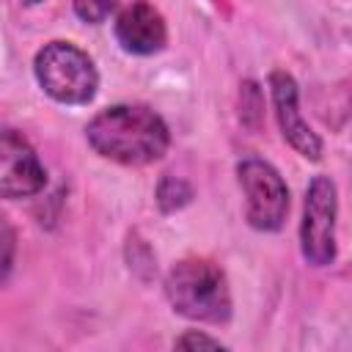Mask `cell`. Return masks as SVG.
<instances>
[{"instance_id": "cell-4", "label": "cell", "mask_w": 352, "mask_h": 352, "mask_svg": "<svg viewBox=\"0 0 352 352\" xmlns=\"http://www.w3.org/2000/svg\"><path fill=\"white\" fill-rule=\"evenodd\" d=\"M336 217H338V190L330 176H314L300 223V253L311 267H327L338 256L336 245Z\"/></svg>"}, {"instance_id": "cell-3", "label": "cell", "mask_w": 352, "mask_h": 352, "mask_svg": "<svg viewBox=\"0 0 352 352\" xmlns=\"http://www.w3.org/2000/svg\"><path fill=\"white\" fill-rule=\"evenodd\" d=\"M33 74L41 91L58 104L82 107L99 91V72L88 52L72 41H50L33 58Z\"/></svg>"}, {"instance_id": "cell-5", "label": "cell", "mask_w": 352, "mask_h": 352, "mask_svg": "<svg viewBox=\"0 0 352 352\" xmlns=\"http://www.w3.org/2000/svg\"><path fill=\"white\" fill-rule=\"evenodd\" d=\"M236 179L245 192V217L250 228L264 234L280 231L289 214V187L283 176L270 162L248 157L236 165Z\"/></svg>"}, {"instance_id": "cell-7", "label": "cell", "mask_w": 352, "mask_h": 352, "mask_svg": "<svg viewBox=\"0 0 352 352\" xmlns=\"http://www.w3.org/2000/svg\"><path fill=\"white\" fill-rule=\"evenodd\" d=\"M270 94H272V107H275V118L283 140L300 157L316 162L322 157V140L300 116V94H297L294 77L283 69H275L270 74Z\"/></svg>"}, {"instance_id": "cell-9", "label": "cell", "mask_w": 352, "mask_h": 352, "mask_svg": "<svg viewBox=\"0 0 352 352\" xmlns=\"http://www.w3.org/2000/svg\"><path fill=\"white\" fill-rule=\"evenodd\" d=\"M239 121L250 132L264 126V91L256 80H245L239 85Z\"/></svg>"}, {"instance_id": "cell-2", "label": "cell", "mask_w": 352, "mask_h": 352, "mask_svg": "<svg viewBox=\"0 0 352 352\" xmlns=\"http://www.w3.org/2000/svg\"><path fill=\"white\" fill-rule=\"evenodd\" d=\"M165 297L170 308L204 324H226L231 319V289L226 272L209 258H182L165 275Z\"/></svg>"}, {"instance_id": "cell-13", "label": "cell", "mask_w": 352, "mask_h": 352, "mask_svg": "<svg viewBox=\"0 0 352 352\" xmlns=\"http://www.w3.org/2000/svg\"><path fill=\"white\" fill-rule=\"evenodd\" d=\"M173 346L176 349H226V344H220V338H212L198 330H187L184 336H179L173 341Z\"/></svg>"}, {"instance_id": "cell-11", "label": "cell", "mask_w": 352, "mask_h": 352, "mask_svg": "<svg viewBox=\"0 0 352 352\" xmlns=\"http://www.w3.org/2000/svg\"><path fill=\"white\" fill-rule=\"evenodd\" d=\"M14 253H16V234L8 217L0 212V286L6 283L11 267H14Z\"/></svg>"}, {"instance_id": "cell-14", "label": "cell", "mask_w": 352, "mask_h": 352, "mask_svg": "<svg viewBox=\"0 0 352 352\" xmlns=\"http://www.w3.org/2000/svg\"><path fill=\"white\" fill-rule=\"evenodd\" d=\"M25 3H28V6H36V3H41V0H25Z\"/></svg>"}, {"instance_id": "cell-8", "label": "cell", "mask_w": 352, "mask_h": 352, "mask_svg": "<svg viewBox=\"0 0 352 352\" xmlns=\"http://www.w3.org/2000/svg\"><path fill=\"white\" fill-rule=\"evenodd\" d=\"M116 41L129 55H157L168 44V25L148 0H132L116 16Z\"/></svg>"}, {"instance_id": "cell-12", "label": "cell", "mask_w": 352, "mask_h": 352, "mask_svg": "<svg viewBox=\"0 0 352 352\" xmlns=\"http://www.w3.org/2000/svg\"><path fill=\"white\" fill-rule=\"evenodd\" d=\"M72 6L85 25H99L110 16V11L116 8V0H72Z\"/></svg>"}, {"instance_id": "cell-1", "label": "cell", "mask_w": 352, "mask_h": 352, "mask_svg": "<svg viewBox=\"0 0 352 352\" xmlns=\"http://www.w3.org/2000/svg\"><path fill=\"white\" fill-rule=\"evenodd\" d=\"M85 140L110 162L148 165L168 151L170 132L165 121L143 104H113L88 121Z\"/></svg>"}, {"instance_id": "cell-10", "label": "cell", "mask_w": 352, "mask_h": 352, "mask_svg": "<svg viewBox=\"0 0 352 352\" xmlns=\"http://www.w3.org/2000/svg\"><path fill=\"white\" fill-rule=\"evenodd\" d=\"M190 201H192L190 182H184L182 176H170V173H165L160 179V184H157V206H160V212H165V214L179 212Z\"/></svg>"}, {"instance_id": "cell-6", "label": "cell", "mask_w": 352, "mask_h": 352, "mask_svg": "<svg viewBox=\"0 0 352 352\" xmlns=\"http://www.w3.org/2000/svg\"><path fill=\"white\" fill-rule=\"evenodd\" d=\"M47 184V170L33 146L14 129H0V198L16 201L38 195Z\"/></svg>"}]
</instances>
